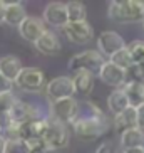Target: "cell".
Segmentation results:
<instances>
[{
  "instance_id": "obj_2",
  "label": "cell",
  "mask_w": 144,
  "mask_h": 153,
  "mask_svg": "<svg viewBox=\"0 0 144 153\" xmlns=\"http://www.w3.org/2000/svg\"><path fill=\"white\" fill-rule=\"evenodd\" d=\"M74 133L81 141H94L101 138L109 130V120L104 114L101 116H81L72 125Z\"/></svg>"
},
{
  "instance_id": "obj_25",
  "label": "cell",
  "mask_w": 144,
  "mask_h": 153,
  "mask_svg": "<svg viewBox=\"0 0 144 153\" xmlns=\"http://www.w3.org/2000/svg\"><path fill=\"white\" fill-rule=\"evenodd\" d=\"M4 153H30V152H29L27 143H25L24 140L10 138V140H7V143H5Z\"/></svg>"
},
{
  "instance_id": "obj_23",
  "label": "cell",
  "mask_w": 144,
  "mask_h": 153,
  "mask_svg": "<svg viewBox=\"0 0 144 153\" xmlns=\"http://www.w3.org/2000/svg\"><path fill=\"white\" fill-rule=\"evenodd\" d=\"M109 62L114 64L116 68L122 69V71H129L134 64H132V59H131V54H129V51H127V47H124V49H121L119 52H116L114 56H111L109 57Z\"/></svg>"
},
{
  "instance_id": "obj_32",
  "label": "cell",
  "mask_w": 144,
  "mask_h": 153,
  "mask_svg": "<svg viewBox=\"0 0 144 153\" xmlns=\"http://www.w3.org/2000/svg\"><path fill=\"white\" fill-rule=\"evenodd\" d=\"M5 5H7V2H2V0H0V22H4V15H5Z\"/></svg>"
},
{
  "instance_id": "obj_17",
  "label": "cell",
  "mask_w": 144,
  "mask_h": 153,
  "mask_svg": "<svg viewBox=\"0 0 144 153\" xmlns=\"http://www.w3.org/2000/svg\"><path fill=\"white\" fill-rule=\"evenodd\" d=\"M72 84H74L76 94L87 96L89 93H92V89H94V74H90V72H87V71L74 72Z\"/></svg>"
},
{
  "instance_id": "obj_13",
  "label": "cell",
  "mask_w": 144,
  "mask_h": 153,
  "mask_svg": "<svg viewBox=\"0 0 144 153\" xmlns=\"http://www.w3.org/2000/svg\"><path fill=\"white\" fill-rule=\"evenodd\" d=\"M42 20L45 24L52 25V27L64 29L69 24L65 4H62V2H50V4H47V7L44 9V14H42Z\"/></svg>"
},
{
  "instance_id": "obj_34",
  "label": "cell",
  "mask_w": 144,
  "mask_h": 153,
  "mask_svg": "<svg viewBox=\"0 0 144 153\" xmlns=\"http://www.w3.org/2000/svg\"><path fill=\"white\" fill-rule=\"evenodd\" d=\"M143 25H144V22H143Z\"/></svg>"
},
{
  "instance_id": "obj_30",
  "label": "cell",
  "mask_w": 144,
  "mask_h": 153,
  "mask_svg": "<svg viewBox=\"0 0 144 153\" xmlns=\"http://www.w3.org/2000/svg\"><path fill=\"white\" fill-rule=\"evenodd\" d=\"M136 114H137V128L144 131V103L136 108Z\"/></svg>"
},
{
  "instance_id": "obj_15",
  "label": "cell",
  "mask_w": 144,
  "mask_h": 153,
  "mask_svg": "<svg viewBox=\"0 0 144 153\" xmlns=\"http://www.w3.org/2000/svg\"><path fill=\"white\" fill-rule=\"evenodd\" d=\"M22 68H24L22 61L17 56H4V57H0V74L5 79H9L10 82H14L17 79Z\"/></svg>"
},
{
  "instance_id": "obj_3",
  "label": "cell",
  "mask_w": 144,
  "mask_h": 153,
  "mask_svg": "<svg viewBox=\"0 0 144 153\" xmlns=\"http://www.w3.org/2000/svg\"><path fill=\"white\" fill-rule=\"evenodd\" d=\"M106 62V59L97 52V51H82L79 54L72 56L69 59V64H67V69L71 72H77V71H87L90 74H99L102 64Z\"/></svg>"
},
{
  "instance_id": "obj_22",
  "label": "cell",
  "mask_w": 144,
  "mask_h": 153,
  "mask_svg": "<svg viewBox=\"0 0 144 153\" xmlns=\"http://www.w3.org/2000/svg\"><path fill=\"white\" fill-rule=\"evenodd\" d=\"M65 9H67V20L69 22H84L87 17V9L82 2H77V0H71L65 4Z\"/></svg>"
},
{
  "instance_id": "obj_19",
  "label": "cell",
  "mask_w": 144,
  "mask_h": 153,
  "mask_svg": "<svg viewBox=\"0 0 144 153\" xmlns=\"http://www.w3.org/2000/svg\"><path fill=\"white\" fill-rule=\"evenodd\" d=\"M119 145L122 150L136 148V146H144V131L141 128H131L121 133Z\"/></svg>"
},
{
  "instance_id": "obj_11",
  "label": "cell",
  "mask_w": 144,
  "mask_h": 153,
  "mask_svg": "<svg viewBox=\"0 0 144 153\" xmlns=\"http://www.w3.org/2000/svg\"><path fill=\"white\" fill-rule=\"evenodd\" d=\"M45 30L47 29H45L44 20L39 17H34V15H27L25 20L18 25V34H20V37L25 39L27 42H30V44H35L44 36Z\"/></svg>"
},
{
  "instance_id": "obj_4",
  "label": "cell",
  "mask_w": 144,
  "mask_h": 153,
  "mask_svg": "<svg viewBox=\"0 0 144 153\" xmlns=\"http://www.w3.org/2000/svg\"><path fill=\"white\" fill-rule=\"evenodd\" d=\"M50 118L65 126H72L79 118V101L67 98L50 103Z\"/></svg>"
},
{
  "instance_id": "obj_26",
  "label": "cell",
  "mask_w": 144,
  "mask_h": 153,
  "mask_svg": "<svg viewBox=\"0 0 144 153\" xmlns=\"http://www.w3.org/2000/svg\"><path fill=\"white\" fill-rule=\"evenodd\" d=\"M15 101H17V98H15L14 93H4V94H0V116L9 114V111L12 109Z\"/></svg>"
},
{
  "instance_id": "obj_31",
  "label": "cell",
  "mask_w": 144,
  "mask_h": 153,
  "mask_svg": "<svg viewBox=\"0 0 144 153\" xmlns=\"http://www.w3.org/2000/svg\"><path fill=\"white\" fill-rule=\"evenodd\" d=\"M122 153H144V146H136V148L122 150Z\"/></svg>"
},
{
  "instance_id": "obj_21",
  "label": "cell",
  "mask_w": 144,
  "mask_h": 153,
  "mask_svg": "<svg viewBox=\"0 0 144 153\" xmlns=\"http://www.w3.org/2000/svg\"><path fill=\"white\" fill-rule=\"evenodd\" d=\"M131 104L129 101H127L126 94H124V91L122 89H114L111 94H109L107 98V109L111 113H112L114 116L116 114H119V113H122L124 109H127Z\"/></svg>"
},
{
  "instance_id": "obj_5",
  "label": "cell",
  "mask_w": 144,
  "mask_h": 153,
  "mask_svg": "<svg viewBox=\"0 0 144 153\" xmlns=\"http://www.w3.org/2000/svg\"><path fill=\"white\" fill-rule=\"evenodd\" d=\"M42 140L45 141L49 152H55V150H62L69 145V130L67 126L62 123L55 121L52 118H47V128L45 133L42 136Z\"/></svg>"
},
{
  "instance_id": "obj_9",
  "label": "cell",
  "mask_w": 144,
  "mask_h": 153,
  "mask_svg": "<svg viewBox=\"0 0 144 153\" xmlns=\"http://www.w3.org/2000/svg\"><path fill=\"white\" fill-rule=\"evenodd\" d=\"M64 34L72 44H77V45L89 44L92 41V37H94L92 25L87 20H84V22H69L64 27Z\"/></svg>"
},
{
  "instance_id": "obj_24",
  "label": "cell",
  "mask_w": 144,
  "mask_h": 153,
  "mask_svg": "<svg viewBox=\"0 0 144 153\" xmlns=\"http://www.w3.org/2000/svg\"><path fill=\"white\" fill-rule=\"evenodd\" d=\"M126 47L129 51L134 66L144 62V41H134V42H131L129 45H126Z\"/></svg>"
},
{
  "instance_id": "obj_29",
  "label": "cell",
  "mask_w": 144,
  "mask_h": 153,
  "mask_svg": "<svg viewBox=\"0 0 144 153\" xmlns=\"http://www.w3.org/2000/svg\"><path fill=\"white\" fill-rule=\"evenodd\" d=\"M12 86H14V82H10L9 79H5V77L0 74V94H4V93H12Z\"/></svg>"
},
{
  "instance_id": "obj_12",
  "label": "cell",
  "mask_w": 144,
  "mask_h": 153,
  "mask_svg": "<svg viewBox=\"0 0 144 153\" xmlns=\"http://www.w3.org/2000/svg\"><path fill=\"white\" fill-rule=\"evenodd\" d=\"M97 76L106 86H111V88H116V89H121L122 86L127 82V72L116 68L109 61H106L102 64V68H101Z\"/></svg>"
},
{
  "instance_id": "obj_20",
  "label": "cell",
  "mask_w": 144,
  "mask_h": 153,
  "mask_svg": "<svg viewBox=\"0 0 144 153\" xmlns=\"http://www.w3.org/2000/svg\"><path fill=\"white\" fill-rule=\"evenodd\" d=\"M114 128L119 131H126L131 128H137V114H136V108L129 106L122 113L114 116Z\"/></svg>"
},
{
  "instance_id": "obj_16",
  "label": "cell",
  "mask_w": 144,
  "mask_h": 153,
  "mask_svg": "<svg viewBox=\"0 0 144 153\" xmlns=\"http://www.w3.org/2000/svg\"><path fill=\"white\" fill-rule=\"evenodd\" d=\"M27 12L20 2H12V4L5 5V15H4V22L10 27H18L20 24L25 20Z\"/></svg>"
},
{
  "instance_id": "obj_6",
  "label": "cell",
  "mask_w": 144,
  "mask_h": 153,
  "mask_svg": "<svg viewBox=\"0 0 144 153\" xmlns=\"http://www.w3.org/2000/svg\"><path fill=\"white\" fill-rule=\"evenodd\" d=\"M14 84L25 93H40L45 88V74L39 68H22Z\"/></svg>"
},
{
  "instance_id": "obj_10",
  "label": "cell",
  "mask_w": 144,
  "mask_h": 153,
  "mask_svg": "<svg viewBox=\"0 0 144 153\" xmlns=\"http://www.w3.org/2000/svg\"><path fill=\"white\" fill-rule=\"evenodd\" d=\"M9 121L10 125H15V126H20L27 121H32V120H39V111H37L35 106L25 103V101H20L17 99L15 104L12 106V109L9 111Z\"/></svg>"
},
{
  "instance_id": "obj_18",
  "label": "cell",
  "mask_w": 144,
  "mask_h": 153,
  "mask_svg": "<svg viewBox=\"0 0 144 153\" xmlns=\"http://www.w3.org/2000/svg\"><path fill=\"white\" fill-rule=\"evenodd\" d=\"M121 89L124 91V94H126L127 101L132 108H137L139 104L144 103V82L127 81Z\"/></svg>"
},
{
  "instance_id": "obj_27",
  "label": "cell",
  "mask_w": 144,
  "mask_h": 153,
  "mask_svg": "<svg viewBox=\"0 0 144 153\" xmlns=\"http://www.w3.org/2000/svg\"><path fill=\"white\" fill-rule=\"evenodd\" d=\"M27 143V148L30 153H50L49 148H47V145L42 138H35V140H29L25 141Z\"/></svg>"
},
{
  "instance_id": "obj_33",
  "label": "cell",
  "mask_w": 144,
  "mask_h": 153,
  "mask_svg": "<svg viewBox=\"0 0 144 153\" xmlns=\"http://www.w3.org/2000/svg\"><path fill=\"white\" fill-rule=\"evenodd\" d=\"M5 143H7V138L0 135V153H4V150H5Z\"/></svg>"
},
{
  "instance_id": "obj_14",
  "label": "cell",
  "mask_w": 144,
  "mask_h": 153,
  "mask_svg": "<svg viewBox=\"0 0 144 153\" xmlns=\"http://www.w3.org/2000/svg\"><path fill=\"white\" fill-rule=\"evenodd\" d=\"M35 49L44 56H57L62 51V44L59 41L57 34H54L52 30H45L44 36L35 42Z\"/></svg>"
},
{
  "instance_id": "obj_7",
  "label": "cell",
  "mask_w": 144,
  "mask_h": 153,
  "mask_svg": "<svg viewBox=\"0 0 144 153\" xmlns=\"http://www.w3.org/2000/svg\"><path fill=\"white\" fill-rule=\"evenodd\" d=\"M45 94L50 103L54 101H60V99L74 98L76 91H74V84H72V77L69 76H59L54 77L52 81L45 84Z\"/></svg>"
},
{
  "instance_id": "obj_8",
  "label": "cell",
  "mask_w": 144,
  "mask_h": 153,
  "mask_svg": "<svg viewBox=\"0 0 144 153\" xmlns=\"http://www.w3.org/2000/svg\"><path fill=\"white\" fill-rule=\"evenodd\" d=\"M124 47H126V42L116 30H104L97 37V52L104 59L114 56L116 52H119Z\"/></svg>"
},
{
  "instance_id": "obj_28",
  "label": "cell",
  "mask_w": 144,
  "mask_h": 153,
  "mask_svg": "<svg viewBox=\"0 0 144 153\" xmlns=\"http://www.w3.org/2000/svg\"><path fill=\"white\" fill-rule=\"evenodd\" d=\"M94 153H117V148L112 141H104L99 145V148L96 150Z\"/></svg>"
},
{
  "instance_id": "obj_1",
  "label": "cell",
  "mask_w": 144,
  "mask_h": 153,
  "mask_svg": "<svg viewBox=\"0 0 144 153\" xmlns=\"http://www.w3.org/2000/svg\"><path fill=\"white\" fill-rule=\"evenodd\" d=\"M107 17L119 24L144 22V2H141V0H112L109 4Z\"/></svg>"
}]
</instances>
